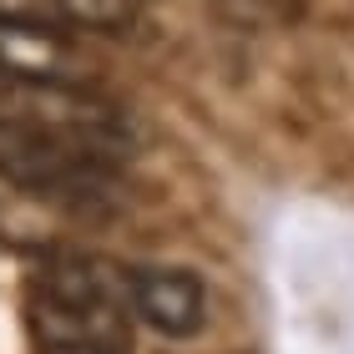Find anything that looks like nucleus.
<instances>
[{
  "instance_id": "7ed1b4c3",
  "label": "nucleus",
  "mask_w": 354,
  "mask_h": 354,
  "mask_svg": "<svg viewBox=\"0 0 354 354\" xmlns=\"http://www.w3.org/2000/svg\"><path fill=\"white\" fill-rule=\"evenodd\" d=\"M111 172L117 167L102 157H86L76 147H61V142H46L36 132L0 122V177L36 192V198H51L61 207H102L117 183Z\"/></svg>"
},
{
  "instance_id": "39448f33",
  "label": "nucleus",
  "mask_w": 354,
  "mask_h": 354,
  "mask_svg": "<svg viewBox=\"0 0 354 354\" xmlns=\"http://www.w3.org/2000/svg\"><path fill=\"white\" fill-rule=\"evenodd\" d=\"M61 21H76V26H91V30H122L132 21L137 0H56Z\"/></svg>"
},
{
  "instance_id": "f03ea898",
  "label": "nucleus",
  "mask_w": 354,
  "mask_h": 354,
  "mask_svg": "<svg viewBox=\"0 0 354 354\" xmlns=\"http://www.w3.org/2000/svg\"><path fill=\"white\" fill-rule=\"evenodd\" d=\"M0 122L76 147L86 157H102L111 167L132 152V122L122 117V106L71 82H21V76L0 71Z\"/></svg>"
},
{
  "instance_id": "423d86ee",
  "label": "nucleus",
  "mask_w": 354,
  "mask_h": 354,
  "mask_svg": "<svg viewBox=\"0 0 354 354\" xmlns=\"http://www.w3.org/2000/svg\"><path fill=\"white\" fill-rule=\"evenodd\" d=\"M218 6L238 26H268V21H279V15H288L294 0H218Z\"/></svg>"
},
{
  "instance_id": "f257e3e1",
  "label": "nucleus",
  "mask_w": 354,
  "mask_h": 354,
  "mask_svg": "<svg viewBox=\"0 0 354 354\" xmlns=\"http://www.w3.org/2000/svg\"><path fill=\"white\" fill-rule=\"evenodd\" d=\"M132 273L106 268L86 253L46 259L30 299V324L41 349H106L127 354L132 344Z\"/></svg>"
},
{
  "instance_id": "0eeeda50",
  "label": "nucleus",
  "mask_w": 354,
  "mask_h": 354,
  "mask_svg": "<svg viewBox=\"0 0 354 354\" xmlns=\"http://www.w3.org/2000/svg\"><path fill=\"white\" fill-rule=\"evenodd\" d=\"M41 354H106V349H41Z\"/></svg>"
},
{
  "instance_id": "20e7f679",
  "label": "nucleus",
  "mask_w": 354,
  "mask_h": 354,
  "mask_svg": "<svg viewBox=\"0 0 354 354\" xmlns=\"http://www.w3.org/2000/svg\"><path fill=\"white\" fill-rule=\"evenodd\" d=\"M132 273V314L137 324L157 329L162 339H192L207 324V288L187 268H127Z\"/></svg>"
}]
</instances>
